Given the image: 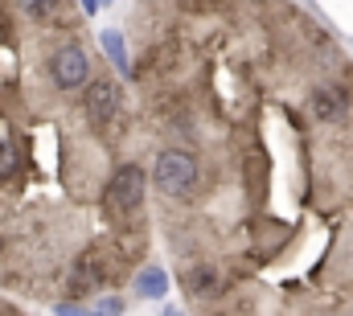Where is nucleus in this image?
<instances>
[{
  "label": "nucleus",
  "mask_w": 353,
  "mask_h": 316,
  "mask_svg": "<svg viewBox=\"0 0 353 316\" xmlns=\"http://www.w3.org/2000/svg\"><path fill=\"white\" fill-rule=\"evenodd\" d=\"M119 115V82L115 79H94L87 86V119L94 128H107Z\"/></svg>",
  "instance_id": "4"
},
{
  "label": "nucleus",
  "mask_w": 353,
  "mask_h": 316,
  "mask_svg": "<svg viewBox=\"0 0 353 316\" xmlns=\"http://www.w3.org/2000/svg\"><path fill=\"white\" fill-rule=\"evenodd\" d=\"M165 292H169V271L165 267H144L136 275V296L140 300H165Z\"/></svg>",
  "instance_id": "6"
},
{
  "label": "nucleus",
  "mask_w": 353,
  "mask_h": 316,
  "mask_svg": "<svg viewBox=\"0 0 353 316\" xmlns=\"http://www.w3.org/2000/svg\"><path fill=\"white\" fill-rule=\"evenodd\" d=\"M21 4H25L29 12H41V8H46V0H21Z\"/></svg>",
  "instance_id": "11"
},
{
  "label": "nucleus",
  "mask_w": 353,
  "mask_h": 316,
  "mask_svg": "<svg viewBox=\"0 0 353 316\" xmlns=\"http://www.w3.org/2000/svg\"><path fill=\"white\" fill-rule=\"evenodd\" d=\"M58 316H94V308H83V304L66 300V304H58Z\"/></svg>",
  "instance_id": "10"
},
{
  "label": "nucleus",
  "mask_w": 353,
  "mask_h": 316,
  "mask_svg": "<svg viewBox=\"0 0 353 316\" xmlns=\"http://www.w3.org/2000/svg\"><path fill=\"white\" fill-rule=\"evenodd\" d=\"M83 8H87L90 17H94V12H99V8H103V4H99V0H83Z\"/></svg>",
  "instance_id": "13"
},
{
  "label": "nucleus",
  "mask_w": 353,
  "mask_h": 316,
  "mask_svg": "<svg viewBox=\"0 0 353 316\" xmlns=\"http://www.w3.org/2000/svg\"><path fill=\"white\" fill-rule=\"evenodd\" d=\"M185 288H189V296H205V292H214V271H197V275H189Z\"/></svg>",
  "instance_id": "8"
},
{
  "label": "nucleus",
  "mask_w": 353,
  "mask_h": 316,
  "mask_svg": "<svg viewBox=\"0 0 353 316\" xmlns=\"http://www.w3.org/2000/svg\"><path fill=\"white\" fill-rule=\"evenodd\" d=\"M144 185H148V177H144L140 164H123V168H115V177H111V185H107V206L119 210V214L140 210V201H144Z\"/></svg>",
  "instance_id": "3"
},
{
  "label": "nucleus",
  "mask_w": 353,
  "mask_h": 316,
  "mask_svg": "<svg viewBox=\"0 0 353 316\" xmlns=\"http://www.w3.org/2000/svg\"><path fill=\"white\" fill-rule=\"evenodd\" d=\"M50 82H54L58 90H79V86H87L90 66H87L83 46L66 41V46H58V50L50 54Z\"/></svg>",
  "instance_id": "2"
},
{
  "label": "nucleus",
  "mask_w": 353,
  "mask_h": 316,
  "mask_svg": "<svg viewBox=\"0 0 353 316\" xmlns=\"http://www.w3.org/2000/svg\"><path fill=\"white\" fill-rule=\"evenodd\" d=\"M94 316H123V300L119 296H99L94 300Z\"/></svg>",
  "instance_id": "9"
},
{
  "label": "nucleus",
  "mask_w": 353,
  "mask_h": 316,
  "mask_svg": "<svg viewBox=\"0 0 353 316\" xmlns=\"http://www.w3.org/2000/svg\"><path fill=\"white\" fill-rule=\"evenodd\" d=\"M99 4H111V0H99Z\"/></svg>",
  "instance_id": "14"
},
{
  "label": "nucleus",
  "mask_w": 353,
  "mask_h": 316,
  "mask_svg": "<svg viewBox=\"0 0 353 316\" xmlns=\"http://www.w3.org/2000/svg\"><path fill=\"white\" fill-rule=\"evenodd\" d=\"M345 107H350V99H345V90H341V86L325 82V86H316V90H312V115H316V119L337 124V119L345 115Z\"/></svg>",
  "instance_id": "5"
},
{
  "label": "nucleus",
  "mask_w": 353,
  "mask_h": 316,
  "mask_svg": "<svg viewBox=\"0 0 353 316\" xmlns=\"http://www.w3.org/2000/svg\"><path fill=\"white\" fill-rule=\"evenodd\" d=\"M99 46L107 50V58H111V66H115L119 75H128V70H132L128 50H123V33H119V29H103V33H99Z\"/></svg>",
  "instance_id": "7"
},
{
  "label": "nucleus",
  "mask_w": 353,
  "mask_h": 316,
  "mask_svg": "<svg viewBox=\"0 0 353 316\" xmlns=\"http://www.w3.org/2000/svg\"><path fill=\"white\" fill-rule=\"evenodd\" d=\"M161 316H185V313H181L176 304H165V308H161Z\"/></svg>",
  "instance_id": "12"
},
{
  "label": "nucleus",
  "mask_w": 353,
  "mask_h": 316,
  "mask_svg": "<svg viewBox=\"0 0 353 316\" xmlns=\"http://www.w3.org/2000/svg\"><path fill=\"white\" fill-rule=\"evenodd\" d=\"M152 181L169 197H193L197 193V181H201V168H197V160L189 157V152L169 148V152H161L157 164H152Z\"/></svg>",
  "instance_id": "1"
}]
</instances>
